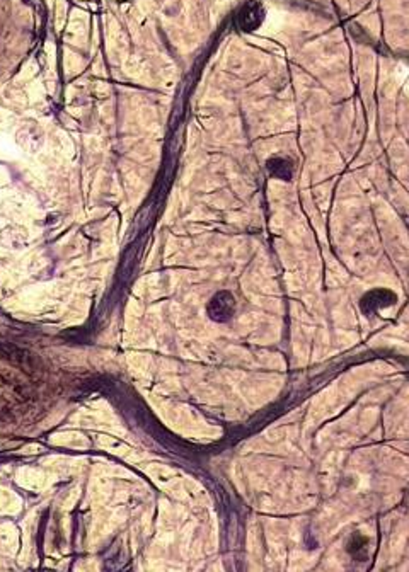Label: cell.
<instances>
[{
  "mask_svg": "<svg viewBox=\"0 0 409 572\" xmlns=\"http://www.w3.org/2000/svg\"><path fill=\"white\" fill-rule=\"evenodd\" d=\"M396 305V293L389 288H380V286L368 290L360 298V310L367 317H382L384 313L391 312Z\"/></svg>",
  "mask_w": 409,
  "mask_h": 572,
  "instance_id": "obj_1",
  "label": "cell"
},
{
  "mask_svg": "<svg viewBox=\"0 0 409 572\" xmlns=\"http://www.w3.org/2000/svg\"><path fill=\"white\" fill-rule=\"evenodd\" d=\"M206 312L215 322H229L236 313V298L229 292H218L206 305Z\"/></svg>",
  "mask_w": 409,
  "mask_h": 572,
  "instance_id": "obj_2",
  "label": "cell"
},
{
  "mask_svg": "<svg viewBox=\"0 0 409 572\" xmlns=\"http://www.w3.org/2000/svg\"><path fill=\"white\" fill-rule=\"evenodd\" d=\"M293 162L290 161L288 157H281V155H276V157L269 158L268 161V170L269 176L276 177V179H283V181H288L293 176Z\"/></svg>",
  "mask_w": 409,
  "mask_h": 572,
  "instance_id": "obj_3",
  "label": "cell"
},
{
  "mask_svg": "<svg viewBox=\"0 0 409 572\" xmlns=\"http://www.w3.org/2000/svg\"><path fill=\"white\" fill-rule=\"evenodd\" d=\"M368 543H370L368 536H365L363 533H358V531H356V533H353L351 536H349L347 542L348 554L351 555L353 559L365 560L368 555Z\"/></svg>",
  "mask_w": 409,
  "mask_h": 572,
  "instance_id": "obj_4",
  "label": "cell"
}]
</instances>
